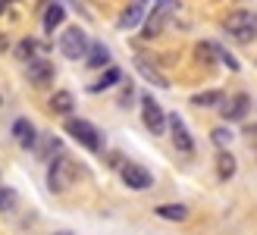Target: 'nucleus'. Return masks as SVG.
Returning a JSON list of instances; mask_svg holds the SVG:
<instances>
[{
    "label": "nucleus",
    "instance_id": "f257e3e1",
    "mask_svg": "<svg viewBox=\"0 0 257 235\" xmlns=\"http://www.w3.org/2000/svg\"><path fill=\"white\" fill-rule=\"evenodd\" d=\"M63 132H66L72 141H79L88 154H104V151H107L104 132H100L94 123L82 120V116H66V120H63Z\"/></svg>",
    "mask_w": 257,
    "mask_h": 235
},
{
    "label": "nucleus",
    "instance_id": "f03ea898",
    "mask_svg": "<svg viewBox=\"0 0 257 235\" xmlns=\"http://www.w3.org/2000/svg\"><path fill=\"white\" fill-rule=\"evenodd\" d=\"M75 176H79V169H75V160H72L66 151L47 163V188L54 191V194H66L72 188Z\"/></svg>",
    "mask_w": 257,
    "mask_h": 235
},
{
    "label": "nucleus",
    "instance_id": "7ed1b4c3",
    "mask_svg": "<svg viewBox=\"0 0 257 235\" xmlns=\"http://www.w3.org/2000/svg\"><path fill=\"white\" fill-rule=\"evenodd\" d=\"M223 29L238 44H251L257 38V13L254 10H229L223 16Z\"/></svg>",
    "mask_w": 257,
    "mask_h": 235
},
{
    "label": "nucleus",
    "instance_id": "20e7f679",
    "mask_svg": "<svg viewBox=\"0 0 257 235\" xmlns=\"http://www.w3.org/2000/svg\"><path fill=\"white\" fill-rule=\"evenodd\" d=\"M57 47H60V54L66 57V60L79 63V60H85L91 41H88V35H85L82 25H66V29L60 32V38H57Z\"/></svg>",
    "mask_w": 257,
    "mask_h": 235
},
{
    "label": "nucleus",
    "instance_id": "39448f33",
    "mask_svg": "<svg viewBox=\"0 0 257 235\" xmlns=\"http://www.w3.org/2000/svg\"><path fill=\"white\" fill-rule=\"evenodd\" d=\"M251 107H254V100H251L248 91H235V94L223 97V103H220V120H223L226 126L245 123L248 116H251Z\"/></svg>",
    "mask_w": 257,
    "mask_h": 235
},
{
    "label": "nucleus",
    "instance_id": "423d86ee",
    "mask_svg": "<svg viewBox=\"0 0 257 235\" xmlns=\"http://www.w3.org/2000/svg\"><path fill=\"white\" fill-rule=\"evenodd\" d=\"M173 10H176V0H154V10L145 16V22H141V38L154 41V38L166 29V19H170Z\"/></svg>",
    "mask_w": 257,
    "mask_h": 235
},
{
    "label": "nucleus",
    "instance_id": "0eeeda50",
    "mask_svg": "<svg viewBox=\"0 0 257 235\" xmlns=\"http://www.w3.org/2000/svg\"><path fill=\"white\" fill-rule=\"evenodd\" d=\"M166 129H170V138H173V148L182 154V157H191L195 154V138H191L185 120L179 113H166Z\"/></svg>",
    "mask_w": 257,
    "mask_h": 235
},
{
    "label": "nucleus",
    "instance_id": "6e6552de",
    "mask_svg": "<svg viewBox=\"0 0 257 235\" xmlns=\"http://www.w3.org/2000/svg\"><path fill=\"white\" fill-rule=\"evenodd\" d=\"M22 66H25L29 85H35V88H50V85H54L57 69H54V63H50L47 57H32L29 63H22Z\"/></svg>",
    "mask_w": 257,
    "mask_h": 235
},
{
    "label": "nucleus",
    "instance_id": "1a4fd4ad",
    "mask_svg": "<svg viewBox=\"0 0 257 235\" xmlns=\"http://www.w3.org/2000/svg\"><path fill=\"white\" fill-rule=\"evenodd\" d=\"M119 179H122V185L128 191H148L154 188V176L148 173V166H141V163H122L119 166Z\"/></svg>",
    "mask_w": 257,
    "mask_h": 235
},
{
    "label": "nucleus",
    "instance_id": "9d476101",
    "mask_svg": "<svg viewBox=\"0 0 257 235\" xmlns=\"http://www.w3.org/2000/svg\"><path fill=\"white\" fill-rule=\"evenodd\" d=\"M141 123H145V129L154 135L166 132V113H163L160 103L154 100V94H141Z\"/></svg>",
    "mask_w": 257,
    "mask_h": 235
},
{
    "label": "nucleus",
    "instance_id": "9b49d317",
    "mask_svg": "<svg viewBox=\"0 0 257 235\" xmlns=\"http://www.w3.org/2000/svg\"><path fill=\"white\" fill-rule=\"evenodd\" d=\"M13 141H16L22 151L38 148V129L32 126L29 116H16V120H13Z\"/></svg>",
    "mask_w": 257,
    "mask_h": 235
},
{
    "label": "nucleus",
    "instance_id": "f8f14e48",
    "mask_svg": "<svg viewBox=\"0 0 257 235\" xmlns=\"http://www.w3.org/2000/svg\"><path fill=\"white\" fill-rule=\"evenodd\" d=\"M63 22H66V7L60 4V0H47L41 7V25H44V35H54L57 29H63Z\"/></svg>",
    "mask_w": 257,
    "mask_h": 235
},
{
    "label": "nucleus",
    "instance_id": "ddd939ff",
    "mask_svg": "<svg viewBox=\"0 0 257 235\" xmlns=\"http://www.w3.org/2000/svg\"><path fill=\"white\" fill-rule=\"evenodd\" d=\"M145 16H148L145 0H132V4L122 10V16H119V22H116V29H119V32H132V29H138V25L145 22Z\"/></svg>",
    "mask_w": 257,
    "mask_h": 235
},
{
    "label": "nucleus",
    "instance_id": "4468645a",
    "mask_svg": "<svg viewBox=\"0 0 257 235\" xmlns=\"http://www.w3.org/2000/svg\"><path fill=\"white\" fill-rule=\"evenodd\" d=\"M119 82H122V69L110 63V66H104V69H100V75L88 85V94H104V91H110L113 85H119Z\"/></svg>",
    "mask_w": 257,
    "mask_h": 235
},
{
    "label": "nucleus",
    "instance_id": "2eb2a0df",
    "mask_svg": "<svg viewBox=\"0 0 257 235\" xmlns=\"http://www.w3.org/2000/svg\"><path fill=\"white\" fill-rule=\"evenodd\" d=\"M47 107H50V113L54 116H72V110H75V97H72V91H66V88H57L54 94H50V100H47Z\"/></svg>",
    "mask_w": 257,
    "mask_h": 235
},
{
    "label": "nucleus",
    "instance_id": "dca6fc26",
    "mask_svg": "<svg viewBox=\"0 0 257 235\" xmlns=\"http://www.w3.org/2000/svg\"><path fill=\"white\" fill-rule=\"evenodd\" d=\"M85 66L97 69V72L104 66H110V50H107L104 41H91V47H88V54H85Z\"/></svg>",
    "mask_w": 257,
    "mask_h": 235
},
{
    "label": "nucleus",
    "instance_id": "f3484780",
    "mask_svg": "<svg viewBox=\"0 0 257 235\" xmlns=\"http://www.w3.org/2000/svg\"><path fill=\"white\" fill-rule=\"evenodd\" d=\"M154 216L166 219V223H185L191 216V210L185 204H160V207H154Z\"/></svg>",
    "mask_w": 257,
    "mask_h": 235
},
{
    "label": "nucleus",
    "instance_id": "a211bd4d",
    "mask_svg": "<svg viewBox=\"0 0 257 235\" xmlns=\"http://www.w3.org/2000/svg\"><path fill=\"white\" fill-rule=\"evenodd\" d=\"M235 169H238V163H235V157L229 154V148L216 151V179H220V182H229V179L235 176Z\"/></svg>",
    "mask_w": 257,
    "mask_h": 235
},
{
    "label": "nucleus",
    "instance_id": "6ab92c4d",
    "mask_svg": "<svg viewBox=\"0 0 257 235\" xmlns=\"http://www.w3.org/2000/svg\"><path fill=\"white\" fill-rule=\"evenodd\" d=\"M223 97H226L223 88H207V91H198V94H191L188 103H191V107H220Z\"/></svg>",
    "mask_w": 257,
    "mask_h": 235
},
{
    "label": "nucleus",
    "instance_id": "aec40b11",
    "mask_svg": "<svg viewBox=\"0 0 257 235\" xmlns=\"http://www.w3.org/2000/svg\"><path fill=\"white\" fill-rule=\"evenodd\" d=\"M38 50H41L38 38H19V41L13 44V54H16V60H19V63H29L32 57H38Z\"/></svg>",
    "mask_w": 257,
    "mask_h": 235
},
{
    "label": "nucleus",
    "instance_id": "412c9836",
    "mask_svg": "<svg viewBox=\"0 0 257 235\" xmlns=\"http://www.w3.org/2000/svg\"><path fill=\"white\" fill-rule=\"evenodd\" d=\"M38 157H41V160L44 163H50V160H54V157H60L63 154V141L57 138V135H50V138H44V145H41V141H38Z\"/></svg>",
    "mask_w": 257,
    "mask_h": 235
},
{
    "label": "nucleus",
    "instance_id": "4be33fe9",
    "mask_svg": "<svg viewBox=\"0 0 257 235\" xmlns=\"http://www.w3.org/2000/svg\"><path fill=\"white\" fill-rule=\"evenodd\" d=\"M195 60L201 66H213L216 63V41H198L195 44Z\"/></svg>",
    "mask_w": 257,
    "mask_h": 235
},
{
    "label": "nucleus",
    "instance_id": "5701e85b",
    "mask_svg": "<svg viewBox=\"0 0 257 235\" xmlns=\"http://www.w3.org/2000/svg\"><path fill=\"white\" fill-rule=\"evenodd\" d=\"M135 66H138V72H141V75H145V78H148V82H151V85H157V88H170V78H166V75H160V72H157V69H154V66H151V63H148V60H138V63H135Z\"/></svg>",
    "mask_w": 257,
    "mask_h": 235
},
{
    "label": "nucleus",
    "instance_id": "b1692460",
    "mask_svg": "<svg viewBox=\"0 0 257 235\" xmlns=\"http://www.w3.org/2000/svg\"><path fill=\"white\" fill-rule=\"evenodd\" d=\"M210 141L216 145V151H223V148H229L235 141V132L229 126H216V129H210Z\"/></svg>",
    "mask_w": 257,
    "mask_h": 235
},
{
    "label": "nucleus",
    "instance_id": "393cba45",
    "mask_svg": "<svg viewBox=\"0 0 257 235\" xmlns=\"http://www.w3.org/2000/svg\"><path fill=\"white\" fill-rule=\"evenodd\" d=\"M16 204H19L16 191H13L10 185H0V213H13V210H16Z\"/></svg>",
    "mask_w": 257,
    "mask_h": 235
},
{
    "label": "nucleus",
    "instance_id": "a878e982",
    "mask_svg": "<svg viewBox=\"0 0 257 235\" xmlns=\"http://www.w3.org/2000/svg\"><path fill=\"white\" fill-rule=\"evenodd\" d=\"M216 60H220L229 72H241V63L235 60V54H229V50H226L223 44H216Z\"/></svg>",
    "mask_w": 257,
    "mask_h": 235
},
{
    "label": "nucleus",
    "instance_id": "bb28decb",
    "mask_svg": "<svg viewBox=\"0 0 257 235\" xmlns=\"http://www.w3.org/2000/svg\"><path fill=\"white\" fill-rule=\"evenodd\" d=\"M241 135H245V138H248V145L257 151V123H254V126H251V123H245V129H241Z\"/></svg>",
    "mask_w": 257,
    "mask_h": 235
},
{
    "label": "nucleus",
    "instance_id": "cd10ccee",
    "mask_svg": "<svg viewBox=\"0 0 257 235\" xmlns=\"http://www.w3.org/2000/svg\"><path fill=\"white\" fill-rule=\"evenodd\" d=\"M13 44H10V38L7 35H0V54H4V50H10Z\"/></svg>",
    "mask_w": 257,
    "mask_h": 235
},
{
    "label": "nucleus",
    "instance_id": "c85d7f7f",
    "mask_svg": "<svg viewBox=\"0 0 257 235\" xmlns=\"http://www.w3.org/2000/svg\"><path fill=\"white\" fill-rule=\"evenodd\" d=\"M50 235H75V232H69V229H60V232H50Z\"/></svg>",
    "mask_w": 257,
    "mask_h": 235
},
{
    "label": "nucleus",
    "instance_id": "c756f323",
    "mask_svg": "<svg viewBox=\"0 0 257 235\" xmlns=\"http://www.w3.org/2000/svg\"><path fill=\"white\" fill-rule=\"evenodd\" d=\"M4 13H7V4H4V0H0V16H4Z\"/></svg>",
    "mask_w": 257,
    "mask_h": 235
},
{
    "label": "nucleus",
    "instance_id": "7c9ffc66",
    "mask_svg": "<svg viewBox=\"0 0 257 235\" xmlns=\"http://www.w3.org/2000/svg\"><path fill=\"white\" fill-rule=\"evenodd\" d=\"M4 4H7V7H10V4H16V0H4Z\"/></svg>",
    "mask_w": 257,
    "mask_h": 235
}]
</instances>
